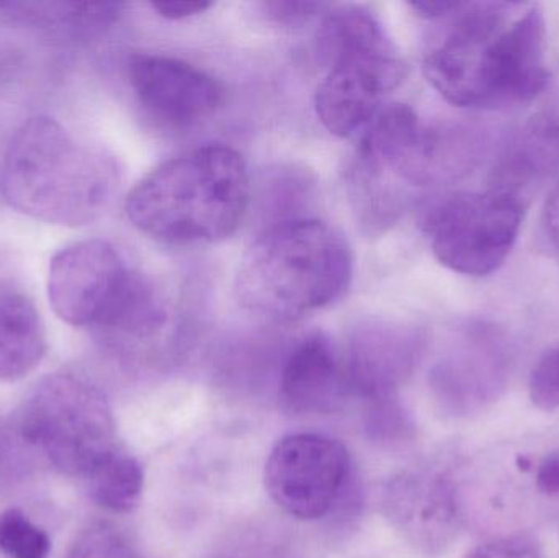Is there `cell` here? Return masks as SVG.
<instances>
[{
  "instance_id": "cell-10",
  "label": "cell",
  "mask_w": 559,
  "mask_h": 558,
  "mask_svg": "<svg viewBox=\"0 0 559 558\" xmlns=\"http://www.w3.org/2000/svg\"><path fill=\"white\" fill-rule=\"evenodd\" d=\"M128 79L138 102L174 127L200 123L225 100V87L213 75L169 56H131Z\"/></svg>"
},
{
  "instance_id": "cell-4",
  "label": "cell",
  "mask_w": 559,
  "mask_h": 558,
  "mask_svg": "<svg viewBox=\"0 0 559 558\" xmlns=\"http://www.w3.org/2000/svg\"><path fill=\"white\" fill-rule=\"evenodd\" d=\"M352 278V252L341 233L319 219H283L242 256L236 297L249 313L292 323L337 300Z\"/></svg>"
},
{
  "instance_id": "cell-23",
  "label": "cell",
  "mask_w": 559,
  "mask_h": 558,
  "mask_svg": "<svg viewBox=\"0 0 559 558\" xmlns=\"http://www.w3.org/2000/svg\"><path fill=\"white\" fill-rule=\"evenodd\" d=\"M151 5L164 19L182 20L206 12L210 7H213V2H209V0H169V2H154Z\"/></svg>"
},
{
  "instance_id": "cell-12",
  "label": "cell",
  "mask_w": 559,
  "mask_h": 558,
  "mask_svg": "<svg viewBox=\"0 0 559 558\" xmlns=\"http://www.w3.org/2000/svg\"><path fill=\"white\" fill-rule=\"evenodd\" d=\"M350 392L345 363L319 334L299 343L283 366L280 393L293 412H332Z\"/></svg>"
},
{
  "instance_id": "cell-8",
  "label": "cell",
  "mask_w": 559,
  "mask_h": 558,
  "mask_svg": "<svg viewBox=\"0 0 559 558\" xmlns=\"http://www.w3.org/2000/svg\"><path fill=\"white\" fill-rule=\"evenodd\" d=\"M350 467V454L337 439L296 432L272 449L265 464V490L289 517L319 520L337 503Z\"/></svg>"
},
{
  "instance_id": "cell-7",
  "label": "cell",
  "mask_w": 559,
  "mask_h": 558,
  "mask_svg": "<svg viewBox=\"0 0 559 558\" xmlns=\"http://www.w3.org/2000/svg\"><path fill=\"white\" fill-rule=\"evenodd\" d=\"M525 197L502 187L456 193L427 216L430 249L456 274L485 277L511 254L524 222Z\"/></svg>"
},
{
  "instance_id": "cell-18",
  "label": "cell",
  "mask_w": 559,
  "mask_h": 558,
  "mask_svg": "<svg viewBox=\"0 0 559 558\" xmlns=\"http://www.w3.org/2000/svg\"><path fill=\"white\" fill-rule=\"evenodd\" d=\"M0 553L9 558H48L51 539L23 511L0 514Z\"/></svg>"
},
{
  "instance_id": "cell-3",
  "label": "cell",
  "mask_w": 559,
  "mask_h": 558,
  "mask_svg": "<svg viewBox=\"0 0 559 558\" xmlns=\"http://www.w3.org/2000/svg\"><path fill=\"white\" fill-rule=\"evenodd\" d=\"M251 202L248 166L229 146L199 147L147 174L127 199V215L144 235L173 245L229 238Z\"/></svg>"
},
{
  "instance_id": "cell-2",
  "label": "cell",
  "mask_w": 559,
  "mask_h": 558,
  "mask_svg": "<svg viewBox=\"0 0 559 558\" xmlns=\"http://www.w3.org/2000/svg\"><path fill=\"white\" fill-rule=\"evenodd\" d=\"M120 166L108 151L75 140L55 118L32 117L13 134L3 161V195L39 222L88 225L110 206Z\"/></svg>"
},
{
  "instance_id": "cell-5",
  "label": "cell",
  "mask_w": 559,
  "mask_h": 558,
  "mask_svg": "<svg viewBox=\"0 0 559 558\" xmlns=\"http://www.w3.org/2000/svg\"><path fill=\"white\" fill-rule=\"evenodd\" d=\"M22 446L39 452L56 471L88 475L115 452L117 428L105 393L72 372L43 379L23 400L10 425Z\"/></svg>"
},
{
  "instance_id": "cell-9",
  "label": "cell",
  "mask_w": 559,
  "mask_h": 558,
  "mask_svg": "<svg viewBox=\"0 0 559 558\" xmlns=\"http://www.w3.org/2000/svg\"><path fill=\"white\" fill-rule=\"evenodd\" d=\"M406 75L396 48L338 59L316 92V114L335 136H350L373 120L384 95L400 87Z\"/></svg>"
},
{
  "instance_id": "cell-11",
  "label": "cell",
  "mask_w": 559,
  "mask_h": 558,
  "mask_svg": "<svg viewBox=\"0 0 559 558\" xmlns=\"http://www.w3.org/2000/svg\"><path fill=\"white\" fill-rule=\"evenodd\" d=\"M388 520L414 546L439 550L460 527L459 501L452 485L436 474L404 472L384 491Z\"/></svg>"
},
{
  "instance_id": "cell-20",
  "label": "cell",
  "mask_w": 559,
  "mask_h": 558,
  "mask_svg": "<svg viewBox=\"0 0 559 558\" xmlns=\"http://www.w3.org/2000/svg\"><path fill=\"white\" fill-rule=\"evenodd\" d=\"M531 400L538 409H559V343L545 351L535 364L528 383Z\"/></svg>"
},
{
  "instance_id": "cell-25",
  "label": "cell",
  "mask_w": 559,
  "mask_h": 558,
  "mask_svg": "<svg viewBox=\"0 0 559 558\" xmlns=\"http://www.w3.org/2000/svg\"><path fill=\"white\" fill-rule=\"evenodd\" d=\"M537 488L545 495L559 494V451L548 455L538 467Z\"/></svg>"
},
{
  "instance_id": "cell-16",
  "label": "cell",
  "mask_w": 559,
  "mask_h": 558,
  "mask_svg": "<svg viewBox=\"0 0 559 558\" xmlns=\"http://www.w3.org/2000/svg\"><path fill=\"white\" fill-rule=\"evenodd\" d=\"M394 48L377 16L361 7H341L322 20L316 33V55L325 68L361 52Z\"/></svg>"
},
{
  "instance_id": "cell-15",
  "label": "cell",
  "mask_w": 559,
  "mask_h": 558,
  "mask_svg": "<svg viewBox=\"0 0 559 558\" xmlns=\"http://www.w3.org/2000/svg\"><path fill=\"white\" fill-rule=\"evenodd\" d=\"M413 347L409 340L391 328H373L355 341L347 376L352 392L380 402L393 395L394 387L409 369Z\"/></svg>"
},
{
  "instance_id": "cell-1",
  "label": "cell",
  "mask_w": 559,
  "mask_h": 558,
  "mask_svg": "<svg viewBox=\"0 0 559 558\" xmlns=\"http://www.w3.org/2000/svg\"><path fill=\"white\" fill-rule=\"evenodd\" d=\"M424 74L440 97L460 108L527 104L550 82L547 23L538 5L465 3Z\"/></svg>"
},
{
  "instance_id": "cell-21",
  "label": "cell",
  "mask_w": 559,
  "mask_h": 558,
  "mask_svg": "<svg viewBox=\"0 0 559 558\" xmlns=\"http://www.w3.org/2000/svg\"><path fill=\"white\" fill-rule=\"evenodd\" d=\"M321 2H296V0H275L262 3V10L269 19L282 25H299L309 22L312 16L325 9Z\"/></svg>"
},
{
  "instance_id": "cell-19",
  "label": "cell",
  "mask_w": 559,
  "mask_h": 558,
  "mask_svg": "<svg viewBox=\"0 0 559 558\" xmlns=\"http://www.w3.org/2000/svg\"><path fill=\"white\" fill-rule=\"evenodd\" d=\"M66 558H141L136 547L117 527L95 524L72 544Z\"/></svg>"
},
{
  "instance_id": "cell-22",
  "label": "cell",
  "mask_w": 559,
  "mask_h": 558,
  "mask_svg": "<svg viewBox=\"0 0 559 558\" xmlns=\"http://www.w3.org/2000/svg\"><path fill=\"white\" fill-rule=\"evenodd\" d=\"M465 558H540L537 544L528 537H508L483 544Z\"/></svg>"
},
{
  "instance_id": "cell-26",
  "label": "cell",
  "mask_w": 559,
  "mask_h": 558,
  "mask_svg": "<svg viewBox=\"0 0 559 558\" xmlns=\"http://www.w3.org/2000/svg\"><path fill=\"white\" fill-rule=\"evenodd\" d=\"M545 229L550 241L559 249V182L551 190L545 205Z\"/></svg>"
},
{
  "instance_id": "cell-13",
  "label": "cell",
  "mask_w": 559,
  "mask_h": 558,
  "mask_svg": "<svg viewBox=\"0 0 559 558\" xmlns=\"http://www.w3.org/2000/svg\"><path fill=\"white\" fill-rule=\"evenodd\" d=\"M121 3L0 2V22L51 39H87L107 32Z\"/></svg>"
},
{
  "instance_id": "cell-6",
  "label": "cell",
  "mask_w": 559,
  "mask_h": 558,
  "mask_svg": "<svg viewBox=\"0 0 559 558\" xmlns=\"http://www.w3.org/2000/svg\"><path fill=\"white\" fill-rule=\"evenodd\" d=\"M150 290V282L102 239L72 242L49 264L48 297L56 317L71 327L94 328L104 336L123 327Z\"/></svg>"
},
{
  "instance_id": "cell-17",
  "label": "cell",
  "mask_w": 559,
  "mask_h": 558,
  "mask_svg": "<svg viewBox=\"0 0 559 558\" xmlns=\"http://www.w3.org/2000/svg\"><path fill=\"white\" fill-rule=\"evenodd\" d=\"M91 494L95 503L111 513H130L140 503L144 488V471L138 459L117 451L105 459L91 475Z\"/></svg>"
},
{
  "instance_id": "cell-14",
  "label": "cell",
  "mask_w": 559,
  "mask_h": 558,
  "mask_svg": "<svg viewBox=\"0 0 559 558\" xmlns=\"http://www.w3.org/2000/svg\"><path fill=\"white\" fill-rule=\"evenodd\" d=\"M45 323L32 298L15 288L0 290V382H19L45 359Z\"/></svg>"
},
{
  "instance_id": "cell-24",
  "label": "cell",
  "mask_w": 559,
  "mask_h": 558,
  "mask_svg": "<svg viewBox=\"0 0 559 558\" xmlns=\"http://www.w3.org/2000/svg\"><path fill=\"white\" fill-rule=\"evenodd\" d=\"M463 5H465V2H459V0H417V2H409L411 9L423 19H440V16L459 12Z\"/></svg>"
}]
</instances>
